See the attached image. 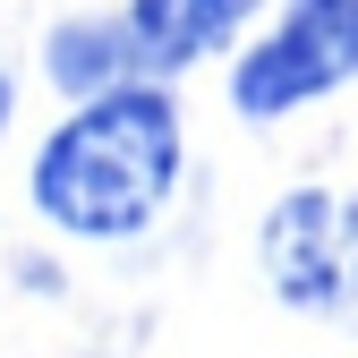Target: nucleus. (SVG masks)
I'll return each instance as SVG.
<instances>
[{"mask_svg": "<svg viewBox=\"0 0 358 358\" xmlns=\"http://www.w3.org/2000/svg\"><path fill=\"white\" fill-rule=\"evenodd\" d=\"M264 0H128V26L145 43V77H179L256 26Z\"/></svg>", "mask_w": 358, "mask_h": 358, "instance_id": "20e7f679", "label": "nucleus"}, {"mask_svg": "<svg viewBox=\"0 0 358 358\" xmlns=\"http://www.w3.org/2000/svg\"><path fill=\"white\" fill-rule=\"evenodd\" d=\"M9 120H17V85H9V69H0V137H9Z\"/></svg>", "mask_w": 358, "mask_h": 358, "instance_id": "423d86ee", "label": "nucleus"}, {"mask_svg": "<svg viewBox=\"0 0 358 358\" xmlns=\"http://www.w3.org/2000/svg\"><path fill=\"white\" fill-rule=\"evenodd\" d=\"M179 188V103L162 77H128L85 94L52 137L34 145L26 196L69 239H137Z\"/></svg>", "mask_w": 358, "mask_h": 358, "instance_id": "f257e3e1", "label": "nucleus"}, {"mask_svg": "<svg viewBox=\"0 0 358 358\" xmlns=\"http://www.w3.org/2000/svg\"><path fill=\"white\" fill-rule=\"evenodd\" d=\"M264 282L299 316H350L358 307V196L333 188H290L256 231Z\"/></svg>", "mask_w": 358, "mask_h": 358, "instance_id": "7ed1b4c3", "label": "nucleus"}, {"mask_svg": "<svg viewBox=\"0 0 358 358\" xmlns=\"http://www.w3.org/2000/svg\"><path fill=\"white\" fill-rule=\"evenodd\" d=\"M358 77V0H290L273 34H256L231 69L239 120H282Z\"/></svg>", "mask_w": 358, "mask_h": 358, "instance_id": "f03ea898", "label": "nucleus"}, {"mask_svg": "<svg viewBox=\"0 0 358 358\" xmlns=\"http://www.w3.org/2000/svg\"><path fill=\"white\" fill-rule=\"evenodd\" d=\"M43 77H52L69 103L145 77V43H137V26H128V9L120 17H60L52 34H43Z\"/></svg>", "mask_w": 358, "mask_h": 358, "instance_id": "39448f33", "label": "nucleus"}]
</instances>
